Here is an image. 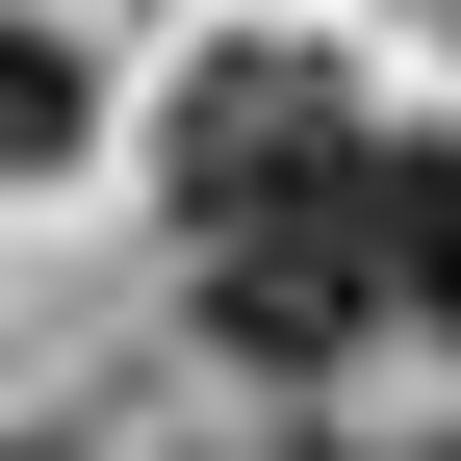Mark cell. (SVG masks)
Instances as JSON below:
<instances>
[{
	"label": "cell",
	"mask_w": 461,
	"mask_h": 461,
	"mask_svg": "<svg viewBox=\"0 0 461 461\" xmlns=\"http://www.w3.org/2000/svg\"><path fill=\"white\" fill-rule=\"evenodd\" d=\"M384 308L461 359V154H384Z\"/></svg>",
	"instance_id": "1"
},
{
	"label": "cell",
	"mask_w": 461,
	"mask_h": 461,
	"mask_svg": "<svg viewBox=\"0 0 461 461\" xmlns=\"http://www.w3.org/2000/svg\"><path fill=\"white\" fill-rule=\"evenodd\" d=\"M77 103H103L77 51H51V26H0V154H77Z\"/></svg>",
	"instance_id": "2"
},
{
	"label": "cell",
	"mask_w": 461,
	"mask_h": 461,
	"mask_svg": "<svg viewBox=\"0 0 461 461\" xmlns=\"http://www.w3.org/2000/svg\"><path fill=\"white\" fill-rule=\"evenodd\" d=\"M230 461H333V436H230Z\"/></svg>",
	"instance_id": "3"
},
{
	"label": "cell",
	"mask_w": 461,
	"mask_h": 461,
	"mask_svg": "<svg viewBox=\"0 0 461 461\" xmlns=\"http://www.w3.org/2000/svg\"><path fill=\"white\" fill-rule=\"evenodd\" d=\"M0 461H51V436H0Z\"/></svg>",
	"instance_id": "4"
}]
</instances>
